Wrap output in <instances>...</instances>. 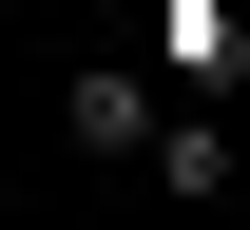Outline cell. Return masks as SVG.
<instances>
[{
  "mask_svg": "<svg viewBox=\"0 0 250 230\" xmlns=\"http://www.w3.org/2000/svg\"><path fill=\"white\" fill-rule=\"evenodd\" d=\"M154 38H173V77H192V96H212V77L250 58V19H231V0H173V19H154Z\"/></svg>",
  "mask_w": 250,
  "mask_h": 230,
  "instance_id": "7a4b0ae2",
  "label": "cell"
},
{
  "mask_svg": "<svg viewBox=\"0 0 250 230\" xmlns=\"http://www.w3.org/2000/svg\"><path fill=\"white\" fill-rule=\"evenodd\" d=\"M58 134H77V154H135V173H154V134H173V115H154V77H116V58H96L77 96H58Z\"/></svg>",
  "mask_w": 250,
  "mask_h": 230,
  "instance_id": "6da1fadb",
  "label": "cell"
}]
</instances>
